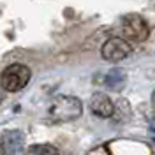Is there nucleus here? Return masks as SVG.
<instances>
[{"label":"nucleus","mask_w":155,"mask_h":155,"mask_svg":"<svg viewBox=\"0 0 155 155\" xmlns=\"http://www.w3.org/2000/svg\"><path fill=\"white\" fill-rule=\"evenodd\" d=\"M130 46H129V42H127L125 39L122 37H111L107 39L106 42L102 44V49H101V53H102V58L107 60V62H120V60H124L130 55Z\"/></svg>","instance_id":"obj_5"},{"label":"nucleus","mask_w":155,"mask_h":155,"mask_svg":"<svg viewBox=\"0 0 155 155\" xmlns=\"http://www.w3.org/2000/svg\"><path fill=\"white\" fill-rule=\"evenodd\" d=\"M0 153L2 155H23L25 153V134L12 129L0 134Z\"/></svg>","instance_id":"obj_4"},{"label":"nucleus","mask_w":155,"mask_h":155,"mask_svg":"<svg viewBox=\"0 0 155 155\" xmlns=\"http://www.w3.org/2000/svg\"><path fill=\"white\" fill-rule=\"evenodd\" d=\"M25 155H58V148L49 143H39V145H30L27 148Z\"/></svg>","instance_id":"obj_8"},{"label":"nucleus","mask_w":155,"mask_h":155,"mask_svg":"<svg viewBox=\"0 0 155 155\" xmlns=\"http://www.w3.org/2000/svg\"><path fill=\"white\" fill-rule=\"evenodd\" d=\"M49 118L53 122H71L81 116L83 104L78 97L72 95H58L49 104Z\"/></svg>","instance_id":"obj_1"},{"label":"nucleus","mask_w":155,"mask_h":155,"mask_svg":"<svg viewBox=\"0 0 155 155\" xmlns=\"http://www.w3.org/2000/svg\"><path fill=\"white\" fill-rule=\"evenodd\" d=\"M122 32H124V35L127 39L136 41V42H143L150 35L148 23L139 14H127V16H124V19H122Z\"/></svg>","instance_id":"obj_3"},{"label":"nucleus","mask_w":155,"mask_h":155,"mask_svg":"<svg viewBox=\"0 0 155 155\" xmlns=\"http://www.w3.org/2000/svg\"><path fill=\"white\" fill-rule=\"evenodd\" d=\"M2 99H4V94H2V92H0V102H2Z\"/></svg>","instance_id":"obj_10"},{"label":"nucleus","mask_w":155,"mask_h":155,"mask_svg":"<svg viewBox=\"0 0 155 155\" xmlns=\"http://www.w3.org/2000/svg\"><path fill=\"white\" fill-rule=\"evenodd\" d=\"M152 104H153V107H155V92L152 94Z\"/></svg>","instance_id":"obj_9"},{"label":"nucleus","mask_w":155,"mask_h":155,"mask_svg":"<svg viewBox=\"0 0 155 155\" xmlns=\"http://www.w3.org/2000/svg\"><path fill=\"white\" fill-rule=\"evenodd\" d=\"M127 81V74L124 69H111L109 72L106 74V78H104V85H106L107 88H111V90H122L124 88V85H125Z\"/></svg>","instance_id":"obj_7"},{"label":"nucleus","mask_w":155,"mask_h":155,"mask_svg":"<svg viewBox=\"0 0 155 155\" xmlns=\"http://www.w3.org/2000/svg\"><path fill=\"white\" fill-rule=\"evenodd\" d=\"M90 109L99 118H109L115 113V104H113V101L106 94L97 92V94H94L90 97Z\"/></svg>","instance_id":"obj_6"},{"label":"nucleus","mask_w":155,"mask_h":155,"mask_svg":"<svg viewBox=\"0 0 155 155\" xmlns=\"http://www.w3.org/2000/svg\"><path fill=\"white\" fill-rule=\"evenodd\" d=\"M30 78H32V72L27 65L12 64V65L4 69V72L0 76V85L5 92H19L21 88L28 85Z\"/></svg>","instance_id":"obj_2"}]
</instances>
